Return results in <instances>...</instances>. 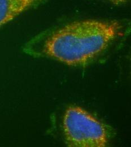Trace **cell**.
<instances>
[{"instance_id": "7a4b0ae2", "label": "cell", "mask_w": 131, "mask_h": 147, "mask_svg": "<svg viewBox=\"0 0 131 147\" xmlns=\"http://www.w3.org/2000/svg\"><path fill=\"white\" fill-rule=\"evenodd\" d=\"M63 129L69 147H106L110 136L105 125L77 107H70L66 110Z\"/></svg>"}, {"instance_id": "3957f363", "label": "cell", "mask_w": 131, "mask_h": 147, "mask_svg": "<svg viewBox=\"0 0 131 147\" xmlns=\"http://www.w3.org/2000/svg\"><path fill=\"white\" fill-rule=\"evenodd\" d=\"M46 0H0V27L23 12L35 7Z\"/></svg>"}, {"instance_id": "277c9868", "label": "cell", "mask_w": 131, "mask_h": 147, "mask_svg": "<svg viewBox=\"0 0 131 147\" xmlns=\"http://www.w3.org/2000/svg\"><path fill=\"white\" fill-rule=\"evenodd\" d=\"M114 3L116 4H120V3H123L126 2H127L128 0H110Z\"/></svg>"}, {"instance_id": "6da1fadb", "label": "cell", "mask_w": 131, "mask_h": 147, "mask_svg": "<svg viewBox=\"0 0 131 147\" xmlns=\"http://www.w3.org/2000/svg\"><path fill=\"white\" fill-rule=\"evenodd\" d=\"M124 32L120 21L80 20L40 34L26 45L24 51L35 57L81 66L102 54Z\"/></svg>"}]
</instances>
